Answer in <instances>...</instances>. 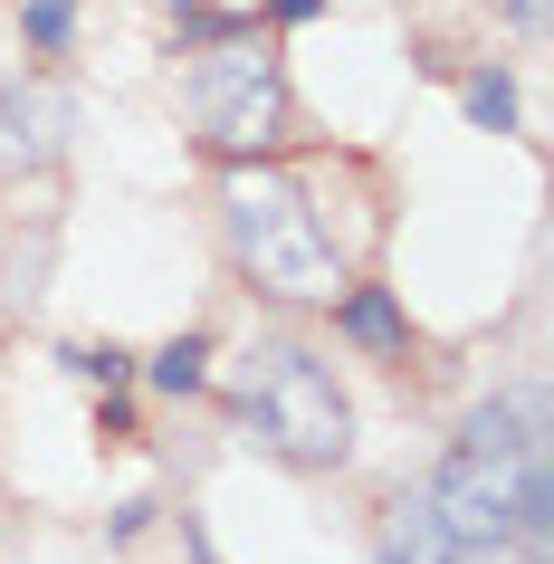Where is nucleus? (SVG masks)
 Returning <instances> with one entry per match:
<instances>
[{
    "label": "nucleus",
    "mask_w": 554,
    "mask_h": 564,
    "mask_svg": "<svg viewBox=\"0 0 554 564\" xmlns=\"http://www.w3.org/2000/svg\"><path fill=\"white\" fill-rule=\"evenodd\" d=\"M182 10H192V0H182Z\"/></svg>",
    "instance_id": "ddd939ff"
},
{
    "label": "nucleus",
    "mask_w": 554,
    "mask_h": 564,
    "mask_svg": "<svg viewBox=\"0 0 554 564\" xmlns=\"http://www.w3.org/2000/svg\"><path fill=\"white\" fill-rule=\"evenodd\" d=\"M230 249H239V268L259 278L268 297H335V288H345L325 220L306 210V192L278 182V173H239L230 182Z\"/></svg>",
    "instance_id": "f03ea898"
},
{
    "label": "nucleus",
    "mask_w": 554,
    "mask_h": 564,
    "mask_svg": "<svg viewBox=\"0 0 554 564\" xmlns=\"http://www.w3.org/2000/svg\"><path fill=\"white\" fill-rule=\"evenodd\" d=\"M239 412L259 421V441H278L296 469H335L354 449V412L335 373L316 355H296V345H268V355L239 364Z\"/></svg>",
    "instance_id": "7ed1b4c3"
},
{
    "label": "nucleus",
    "mask_w": 554,
    "mask_h": 564,
    "mask_svg": "<svg viewBox=\"0 0 554 564\" xmlns=\"http://www.w3.org/2000/svg\"><path fill=\"white\" fill-rule=\"evenodd\" d=\"M202 335H182V345H163V355H153V383H163V392H192V383H202Z\"/></svg>",
    "instance_id": "6e6552de"
},
{
    "label": "nucleus",
    "mask_w": 554,
    "mask_h": 564,
    "mask_svg": "<svg viewBox=\"0 0 554 564\" xmlns=\"http://www.w3.org/2000/svg\"><path fill=\"white\" fill-rule=\"evenodd\" d=\"M345 335H354V345H373V355H392V345H402V306L363 288V297H345Z\"/></svg>",
    "instance_id": "423d86ee"
},
{
    "label": "nucleus",
    "mask_w": 554,
    "mask_h": 564,
    "mask_svg": "<svg viewBox=\"0 0 554 564\" xmlns=\"http://www.w3.org/2000/svg\"><path fill=\"white\" fill-rule=\"evenodd\" d=\"M449 545H488V535H545V441H535V402H488L449 449V469L421 498Z\"/></svg>",
    "instance_id": "f257e3e1"
},
{
    "label": "nucleus",
    "mask_w": 554,
    "mask_h": 564,
    "mask_svg": "<svg viewBox=\"0 0 554 564\" xmlns=\"http://www.w3.org/2000/svg\"><path fill=\"white\" fill-rule=\"evenodd\" d=\"M439 545H449V535H439V527H431V517H411V527H402V535H392V545H382V555H373V564H439Z\"/></svg>",
    "instance_id": "1a4fd4ad"
},
{
    "label": "nucleus",
    "mask_w": 554,
    "mask_h": 564,
    "mask_svg": "<svg viewBox=\"0 0 554 564\" xmlns=\"http://www.w3.org/2000/svg\"><path fill=\"white\" fill-rule=\"evenodd\" d=\"M439 564H535V545L525 535H488V545H459V555H439Z\"/></svg>",
    "instance_id": "9d476101"
},
{
    "label": "nucleus",
    "mask_w": 554,
    "mask_h": 564,
    "mask_svg": "<svg viewBox=\"0 0 554 564\" xmlns=\"http://www.w3.org/2000/svg\"><path fill=\"white\" fill-rule=\"evenodd\" d=\"M67 30H77V0H30V39L39 48H58Z\"/></svg>",
    "instance_id": "9b49d317"
},
{
    "label": "nucleus",
    "mask_w": 554,
    "mask_h": 564,
    "mask_svg": "<svg viewBox=\"0 0 554 564\" xmlns=\"http://www.w3.org/2000/svg\"><path fill=\"white\" fill-rule=\"evenodd\" d=\"M192 106H202V134L230 153H259L278 134V67L249 58V48H210L202 77H192Z\"/></svg>",
    "instance_id": "20e7f679"
},
{
    "label": "nucleus",
    "mask_w": 554,
    "mask_h": 564,
    "mask_svg": "<svg viewBox=\"0 0 554 564\" xmlns=\"http://www.w3.org/2000/svg\"><path fill=\"white\" fill-rule=\"evenodd\" d=\"M468 116L488 124V134H507V124H517V87H507L497 67H488V77H468Z\"/></svg>",
    "instance_id": "0eeeda50"
},
{
    "label": "nucleus",
    "mask_w": 554,
    "mask_h": 564,
    "mask_svg": "<svg viewBox=\"0 0 554 564\" xmlns=\"http://www.w3.org/2000/svg\"><path fill=\"white\" fill-rule=\"evenodd\" d=\"M58 124H67V106L48 87H10V96H0V173L48 163V153H58Z\"/></svg>",
    "instance_id": "39448f33"
},
{
    "label": "nucleus",
    "mask_w": 554,
    "mask_h": 564,
    "mask_svg": "<svg viewBox=\"0 0 554 564\" xmlns=\"http://www.w3.org/2000/svg\"><path fill=\"white\" fill-rule=\"evenodd\" d=\"M535 10H545V0H517V20H535Z\"/></svg>",
    "instance_id": "f8f14e48"
}]
</instances>
